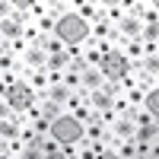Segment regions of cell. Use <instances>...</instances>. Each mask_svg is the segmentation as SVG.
Returning <instances> with one entry per match:
<instances>
[{
  "label": "cell",
  "instance_id": "cell-9",
  "mask_svg": "<svg viewBox=\"0 0 159 159\" xmlns=\"http://www.w3.org/2000/svg\"><path fill=\"white\" fill-rule=\"evenodd\" d=\"M159 140V124H137L134 127V143L137 147H156Z\"/></svg>",
  "mask_w": 159,
  "mask_h": 159
},
{
  "label": "cell",
  "instance_id": "cell-6",
  "mask_svg": "<svg viewBox=\"0 0 159 159\" xmlns=\"http://www.w3.org/2000/svg\"><path fill=\"white\" fill-rule=\"evenodd\" d=\"M19 67H25V70H45L48 67V54L38 45H29L25 48V54L19 57Z\"/></svg>",
  "mask_w": 159,
  "mask_h": 159
},
{
  "label": "cell",
  "instance_id": "cell-8",
  "mask_svg": "<svg viewBox=\"0 0 159 159\" xmlns=\"http://www.w3.org/2000/svg\"><path fill=\"white\" fill-rule=\"evenodd\" d=\"M105 83H108V80L99 73V67H86L83 73H80V89H83V92H96V89H102Z\"/></svg>",
  "mask_w": 159,
  "mask_h": 159
},
{
  "label": "cell",
  "instance_id": "cell-10",
  "mask_svg": "<svg viewBox=\"0 0 159 159\" xmlns=\"http://www.w3.org/2000/svg\"><path fill=\"white\" fill-rule=\"evenodd\" d=\"M19 130H22V118L19 115H10V118H3L0 121V140H16L19 137Z\"/></svg>",
  "mask_w": 159,
  "mask_h": 159
},
{
  "label": "cell",
  "instance_id": "cell-13",
  "mask_svg": "<svg viewBox=\"0 0 159 159\" xmlns=\"http://www.w3.org/2000/svg\"><path fill=\"white\" fill-rule=\"evenodd\" d=\"M140 108H143V111H150L153 118H159V92H156V89H147V92H143Z\"/></svg>",
  "mask_w": 159,
  "mask_h": 159
},
{
  "label": "cell",
  "instance_id": "cell-1",
  "mask_svg": "<svg viewBox=\"0 0 159 159\" xmlns=\"http://www.w3.org/2000/svg\"><path fill=\"white\" fill-rule=\"evenodd\" d=\"M54 38L67 48V51H80L89 42V22H83L76 13H64L54 22Z\"/></svg>",
  "mask_w": 159,
  "mask_h": 159
},
{
  "label": "cell",
  "instance_id": "cell-4",
  "mask_svg": "<svg viewBox=\"0 0 159 159\" xmlns=\"http://www.w3.org/2000/svg\"><path fill=\"white\" fill-rule=\"evenodd\" d=\"M99 73L108 80V83H121V80L130 73V64H127V57H124L118 48H111L108 54H102V61H99Z\"/></svg>",
  "mask_w": 159,
  "mask_h": 159
},
{
  "label": "cell",
  "instance_id": "cell-11",
  "mask_svg": "<svg viewBox=\"0 0 159 159\" xmlns=\"http://www.w3.org/2000/svg\"><path fill=\"white\" fill-rule=\"evenodd\" d=\"M0 38H3V42H16V38H25V29L16 19H3L0 22Z\"/></svg>",
  "mask_w": 159,
  "mask_h": 159
},
{
  "label": "cell",
  "instance_id": "cell-16",
  "mask_svg": "<svg viewBox=\"0 0 159 159\" xmlns=\"http://www.w3.org/2000/svg\"><path fill=\"white\" fill-rule=\"evenodd\" d=\"M96 159H118V153H115L111 147H105V150H99V153H96Z\"/></svg>",
  "mask_w": 159,
  "mask_h": 159
},
{
  "label": "cell",
  "instance_id": "cell-17",
  "mask_svg": "<svg viewBox=\"0 0 159 159\" xmlns=\"http://www.w3.org/2000/svg\"><path fill=\"white\" fill-rule=\"evenodd\" d=\"M13 111H10V105H7V99H0V121H3V118H10Z\"/></svg>",
  "mask_w": 159,
  "mask_h": 159
},
{
  "label": "cell",
  "instance_id": "cell-7",
  "mask_svg": "<svg viewBox=\"0 0 159 159\" xmlns=\"http://www.w3.org/2000/svg\"><path fill=\"white\" fill-rule=\"evenodd\" d=\"M108 134H111V143L115 140H134V121H130L127 115H118L108 124Z\"/></svg>",
  "mask_w": 159,
  "mask_h": 159
},
{
  "label": "cell",
  "instance_id": "cell-12",
  "mask_svg": "<svg viewBox=\"0 0 159 159\" xmlns=\"http://www.w3.org/2000/svg\"><path fill=\"white\" fill-rule=\"evenodd\" d=\"M35 111L42 115V118H45L48 124L54 121V118H61V115H64V108H61V105H54V102H48V99H38V105H35Z\"/></svg>",
  "mask_w": 159,
  "mask_h": 159
},
{
  "label": "cell",
  "instance_id": "cell-3",
  "mask_svg": "<svg viewBox=\"0 0 159 159\" xmlns=\"http://www.w3.org/2000/svg\"><path fill=\"white\" fill-rule=\"evenodd\" d=\"M35 102H38V96H35V89L25 83V80H16V83L7 89V105H10V111L19 115V118H22L25 111H32Z\"/></svg>",
  "mask_w": 159,
  "mask_h": 159
},
{
  "label": "cell",
  "instance_id": "cell-14",
  "mask_svg": "<svg viewBox=\"0 0 159 159\" xmlns=\"http://www.w3.org/2000/svg\"><path fill=\"white\" fill-rule=\"evenodd\" d=\"M19 159H45V153L38 150V147H25V150L19 153Z\"/></svg>",
  "mask_w": 159,
  "mask_h": 159
},
{
  "label": "cell",
  "instance_id": "cell-15",
  "mask_svg": "<svg viewBox=\"0 0 159 159\" xmlns=\"http://www.w3.org/2000/svg\"><path fill=\"white\" fill-rule=\"evenodd\" d=\"M10 16H13V3H10V0H0V22L10 19Z\"/></svg>",
  "mask_w": 159,
  "mask_h": 159
},
{
  "label": "cell",
  "instance_id": "cell-2",
  "mask_svg": "<svg viewBox=\"0 0 159 159\" xmlns=\"http://www.w3.org/2000/svg\"><path fill=\"white\" fill-rule=\"evenodd\" d=\"M51 137L57 140V147H76V143H83V124L76 121L70 115H61L51 121Z\"/></svg>",
  "mask_w": 159,
  "mask_h": 159
},
{
  "label": "cell",
  "instance_id": "cell-5",
  "mask_svg": "<svg viewBox=\"0 0 159 159\" xmlns=\"http://www.w3.org/2000/svg\"><path fill=\"white\" fill-rule=\"evenodd\" d=\"M127 16V0H102V19L108 25H118Z\"/></svg>",
  "mask_w": 159,
  "mask_h": 159
}]
</instances>
